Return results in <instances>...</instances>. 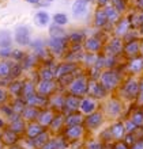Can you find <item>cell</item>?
<instances>
[{
  "label": "cell",
  "instance_id": "6da1fadb",
  "mask_svg": "<svg viewBox=\"0 0 143 149\" xmlns=\"http://www.w3.org/2000/svg\"><path fill=\"white\" fill-rule=\"evenodd\" d=\"M56 20H57V22H60V23H64V22H66V16H63V15H56Z\"/></svg>",
  "mask_w": 143,
  "mask_h": 149
}]
</instances>
